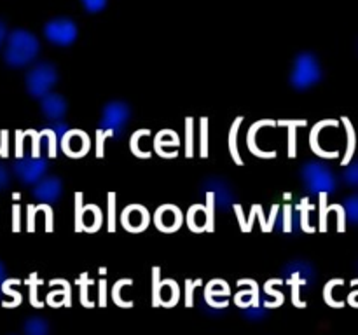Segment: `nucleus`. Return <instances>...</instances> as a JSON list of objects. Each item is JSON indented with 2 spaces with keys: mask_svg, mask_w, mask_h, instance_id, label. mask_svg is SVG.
Listing matches in <instances>:
<instances>
[{
  "mask_svg": "<svg viewBox=\"0 0 358 335\" xmlns=\"http://www.w3.org/2000/svg\"><path fill=\"white\" fill-rule=\"evenodd\" d=\"M41 52V42L37 35L24 28L10 30L3 44V61L13 68H24L34 65Z\"/></svg>",
  "mask_w": 358,
  "mask_h": 335,
  "instance_id": "f257e3e1",
  "label": "nucleus"
},
{
  "mask_svg": "<svg viewBox=\"0 0 358 335\" xmlns=\"http://www.w3.org/2000/svg\"><path fill=\"white\" fill-rule=\"evenodd\" d=\"M301 180L304 188L313 195H327L338 191V177L331 166L322 161H308L301 168Z\"/></svg>",
  "mask_w": 358,
  "mask_h": 335,
  "instance_id": "f03ea898",
  "label": "nucleus"
},
{
  "mask_svg": "<svg viewBox=\"0 0 358 335\" xmlns=\"http://www.w3.org/2000/svg\"><path fill=\"white\" fill-rule=\"evenodd\" d=\"M324 77L322 65L317 56L310 51L299 52L294 59L292 72H290V84L299 91H306L317 86Z\"/></svg>",
  "mask_w": 358,
  "mask_h": 335,
  "instance_id": "7ed1b4c3",
  "label": "nucleus"
},
{
  "mask_svg": "<svg viewBox=\"0 0 358 335\" xmlns=\"http://www.w3.org/2000/svg\"><path fill=\"white\" fill-rule=\"evenodd\" d=\"M56 82H58V70L49 61H35L24 77V86H27L28 94L38 98V100L51 93Z\"/></svg>",
  "mask_w": 358,
  "mask_h": 335,
  "instance_id": "20e7f679",
  "label": "nucleus"
},
{
  "mask_svg": "<svg viewBox=\"0 0 358 335\" xmlns=\"http://www.w3.org/2000/svg\"><path fill=\"white\" fill-rule=\"evenodd\" d=\"M131 119V108L121 100L110 101L103 107L100 117V129L112 136H119L124 131L126 124Z\"/></svg>",
  "mask_w": 358,
  "mask_h": 335,
  "instance_id": "39448f33",
  "label": "nucleus"
},
{
  "mask_svg": "<svg viewBox=\"0 0 358 335\" xmlns=\"http://www.w3.org/2000/svg\"><path fill=\"white\" fill-rule=\"evenodd\" d=\"M44 37L49 44L69 47L79 37V28L76 21L70 17H55L44 24Z\"/></svg>",
  "mask_w": 358,
  "mask_h": 335,
  "instance_id": "423d86ee",
  "label": "nucleus"
},
{
  "mask_svg": "<svg viewBox=\"0 0 358 335\" xmlns=\"http://www.w3.org/2000/svg\"><path fill=\"white\" fill-rule=\"evenodd\" d=\"M13 171L23 184L35 185L45 177L48 161L44 157H21L13 163Z\"/></svg>",
  "mask_w": 358,
  "mask_h": 335,
  "instance_id": "0eeeda50",
  "label": "nucleus"
},
{
  "mask_svg": "<svg viewBox=\"0 0 358 335\" xmlns=\"http://www.w3.org/2000/svg\"><path fill=\"white\" fill-rule=\"evenodd\" d=\"M203 192L212 195L217 209H222V211H227L234 202L233 188H231V185L220 177L206 178L205 184H203Z\"/></svg>",
  "mask_w": 358,
  "mask_h": 335,
  "instance_id": "6e6552de",
  "label": "nucleus"
},
{
  "mask_svg": "<svg viewBox=\"0 0 358 335\" xmlns=\"http://www.w3.org/2000/svg\"><path fill=\"white\" fill-rule=\"evenodd\" d=\"M63 192V181L59 177H44L34 185V198L37 201L45 202V204H52L62 198Z\"/></svg>",
  "mask_w": 358,
  "mask_h": 335,
  "instance_id": "1a4fd4ad",
  "label": "nucleus"
},
{
  "mask_svg": "<svg viewBox=\"0 0 358 335\" xmlns=\"http://www.w3.org/2000/svg\"><path fill=\"white\" fill-rule=\"evenodd\" d=\"M283 276L289 279V283L308 286V285H313L315 278H317V272H315V267L310 264V262L294 260L285 265V269H283Z\"/></svg>",
  "mask_w": 358,
  "mask_h": 335,
  "instance_id": "9d476101",
  "label": "nucleus"
},
{
  "mask_svg": "<svg viewBox=\"0 0 358 335\" xmlns=\"http://www.w3.org/2000/svg\"><path fill=\"white\" fill-rule=\"evenodd\" d=\"M41 108L42 114H44L45 119H49L51 122L62 121L66 114V108H69V103H66L65 98L58 93H48L45 96L41 98Z\"/></svg>",
  "mask_w": 358,
  "mask_h": 335,
  "instance_id": "9b49d317",
  "label": "nucleus"
},
{
  "mask_svg": "<svg viewBox=\"0 0 358 335\" xmlns=\"http://www.w3.org/2000/svg\"><path fill=\"white\" fill-rule=\"evenodd\" d=\"M24 335H49L51 334V325L42 316H30L23 323Z\"/></svg>",
  "mask_w": 358,
  "mask_h": 335,
  "instance_id": "f8f14e48",
  "label": "nucleus"
},
{
  "mask_svg": "<svg viewBox=\"0 0 358 335\" xmlns=\"http://www.w3.org/2000/svg\"><path fill=\"white\" fill-rule=\"evenodd\" d=\"M62 140H65V142H63V147H65V150H69L72 156H80V154L87 149L86 136L80 135V133L77 131L66 133Z\"/></svg>",
  "mask_w": 358,
  "mask_h": 335,
  "instance_id": "ddd939ff",
  "label": "nucleus"
},
{
  "mask_svg": "<svg viewBox=\"0 0 358 335\" xmlns=\"http://www.w3.org/2000/svg\"><path fill=\"white\" fill-rule=\"evenodd\" d=\"M178 220H180V216L177 215L175 208H171V206L161 208L159 211H157V223H159L161 229H166V230L175 229V227L178 225L177 223Z\"/></svg>",
  "mask_w": 358,
  "mask_h": 335,
  "instance_id": "4468645a",
  "label": "nucleus"
},
{
  "mask_svg": "<svg viewBox=\"0 0 358 335\" xmlns=\"http://www.w3.org/2000/svg\"><path fill=\"white\" fill-rule=\"evenodd\" d=\"M145 225V213L142 208H129L126 213V227L131 230H140Z\"/></svg>",
  "mask_w": 358,
  "mask_h": 335,
  "instance_id": "2eb2a0df",
  "label": "nucleus"
},
{
  "mask_svg": "<svg viewBox=\"0 0 358 335\" xmlns=\"http://www.w3.org/2000/svg\"><path fill=\"white\" fill-rule=\"evenodd\" d=\"M343 209H345L346 220L353 225H358V194L348 195L343 202Z\"/></svg>",
  "mask_w": 358,
  "mask_h": 335,
  "instance_id": "dca6fc26",
  "label": "nucleus"
},
{
  "mask_svg": "<svg viewBox=\"0 0 358 335\" xmlns=\"http://www.w3.org/2000/svg\"><path fill=\"white\" fill-rule=\"evenodd\" d=\"M243 316L252 321H261L268 316V307L259 306V304H255V306H247L243 309Z\"/></svg>",
  "mask_w": 358,
  "mask_h": 335,
  "instance_id": "f3484780",
  "label": "nucleus"
},
{
  "mask_svg": "<svg viewBox=\"0 0 358 335\" xmlns=\"http://www.w3.org/2000/svg\"><path fill=\"white\" fill-rule=\"evenodd\" d=\"M343 180L350 185V187H358V159L352 161L348 166L343 171Z\"/></svg>",
  "mask_w": 358,
  "mask_h": 335,
  "instance_id": "a211bd4d",
  "label": "nucleus"
},
{
  "mask_svg": "<svg viewBox=\"0 0 358 335\" xmlns=\"http://www.w3.org/2000/svg\"><path fill=\"white\" fill-rule=\"evenodd\" d=\"M79 2L83 3V7L90 14L101 13V10L108 6V0H79Z\"/></svg>",
  "mask_w": 358,
  "mask_h": 335,
  "instance_id": "6ab92c4d",
  "label": "nucleus"
},
{
  "mask_svg": "<svg viewBox=\"0 0 358 335\" xmlns=\"http://www.w3.org/2000/svg\"><path fill=\"white\" fill-rule=\"evenodd\" d=\"M51 131L52 135L56 136V138H63V136L69 133V124L63 121H56V122H51Z\"/></svg>",
  "mask_w": 358,
  "mask_h": 335,
  "instance_id": "aec40b11",
  "label": "nucleus"
},
{
  "mask_svg": "<svg viewBox=\"0 0 358 335\" xmlns=\"http://www.w3.org/2000/svg\"><path fill=\"white\" fill-rule=\"evenodd\" d=\"M9 184H10V171L0 163V191L9 187Z\"/></svg>",
  "mask_w": 358,
  "mask_h": 335,
  "instance_id": "412c9836",
  "label": "nucleus"
},
{
  "mask_svg": "<svg viewBox=\"0 0 358 335\" xmlns=\"http://www.w3.org/2000/svg\"><path fill=\"white\" fill-rule=\"evenodd\" d=\"M191 216H194V225L198 227V229H201L206 223V215L201 208H194V211H191Z\"/></svg>",
  "mask_w": 358,
  "mask_h": 335,
  "instance_id": "4be33fe9",
  "label": "nucleus"
},
{
  "mask_svg": "<svg viewBox=\"0 0 358 335\" xmlns=\"http://www.w3.org/2000/svg\"><path fill=\"white\" fill-rule=\"evenodd\" d=\"M7 35H9V28H7V24L0 20V47H3V44H6Z\"/></svg>",
  "mask_w": 358,
  "mask_h": 335,
  "instance_id": "5701e85b",
  "label": "nucleus"
},
{
  "mask_svg": "<svg viewBox=\"0 0 358 335\" xmlns=\"http://www.w3.org/2000/svg\"><path fill=\"white\" fill-rule=\"evenodd\" d=\"M7 278V271H6V265L0 262V283H3V279Z\"/></svg>",
  "mask_w": 358,
  "mask_h": 335,
  "instance_id": "b1692460",
  "label": "nucleus"
}]
</instances>
